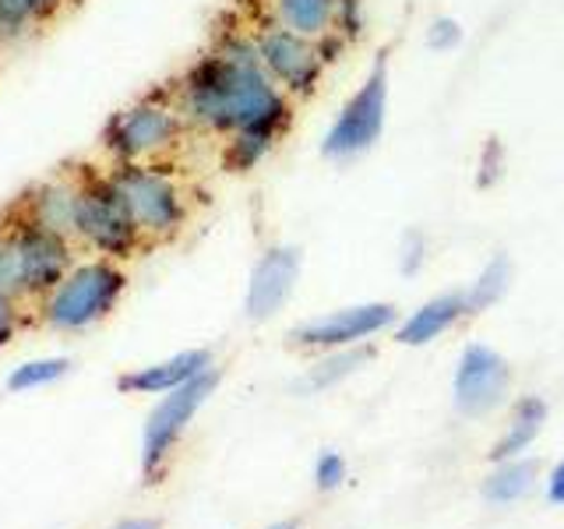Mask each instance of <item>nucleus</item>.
I'll list each match as a JSON object with an SVG mask.
<instances>
[{
	"label": "nucleus",
	"mask_w": 564,
	"mask_h": 529,
	"mask_svg": "<svg viewBox=\"0 0 564 529\" xmlns=\"http://www.w3.org/2000/svg\"><path fill=\"white\" fill-rule=\"evenodd\" d=\"M191 131L229 138L247 128H293V99L264 75L254 32L229 29L173 85Z\"/></svg>",
	"instance_id": "f257e3e1"
},
{
	"label": "nucleus",
	"mask_w": 564,
	"mask_h": 529,
	"mask_svg": "<svg viewBox=\"0 0 564 529\" xmlns=\"http://www.w3.org/2000/svg\"><path fill=\"white\" fill-rule=\"evenodd\" d=\"M187 120L181 106L173 99L170 88H155V93L128 102L117 110L99 134V149L110 159V166L120 163H166V159L184 145Z\"/></svg>",
	"instance_id": "f03ea898"
},
{
	"label": "nucleus",
	"mask_w": 564,
	"mask_h": 529,
	"mask_svg": "<svg viewBox=\"0 0 564 529\" xmlns=\"http://www.w3.org/2000/svg\"><path fill=\"white\" fill-rule=\"evenodd\" d=\"M75 240L25 219L0 226V293H8L18 304L25 300L40 304L75 264Z\"/></svg>",
	"instance_id": "7ed1b4c3"
},
{
	"label": "nucleus",
	"mask_w": 564,
	"mask_h": 529,
	"mask_svg": "<svg viewBox=\"0 0 564 529\" xmlns=\"http://www.w3.org/2000/svg\"><path fill=\"white\" fill-rule=\"evenodd\" d=\"M128 293V272L113 258H82L67 269L57 290L40 300V317L53 332H85L106 322Z\"/></svg>",
	"instance_id": "20e7f679"
},
{
	"label": "nucleus",
	"mask_w": 564,
	"mask_h": 529,
	"mask_svg": "<svg viewBox=\"0 0 564 529\" xmlns=\"http://www.w3.org/2000/svg\"><path fill=\"white\" fill-rule=\"evenodd\" d=\"M110 181L128 205L145 244L173 240L191 219V191L166 163H120L110 166Z\"/></svg>",
	"instance_id": "39448f33"
},
{
	"label": "nucleus",
	"mask_w": 564,
	"mask_h": 529,
	"mask_svg": "<svg viewBox=\"0 0 564 529\" xmlns=\"http://www.w3.org/2000/svg\"><path fill=\"white\" fill-rule=\"evenodd\" d=\"M75 244L88 255L128 261L134 258L145 237L138 234L128 205L110 181V173H78V208H75Z\"/></svg>",
	"instance_id": "423d86ee"
},
{
	"label": "nucleus",
	"mask_w": 564,
	"mask_h": 529,
	"mask_svg": "<svg viewBox=\"0 0 564 529\" xmlns=\"http://www.w3.org/2000/svg\"><path fill=\"white\" fill-rule=\"evenodd\" d=\"M384 123H388V57L378 53V61L370 64L367 78L357 85V93L332 117L322 138V155L339 166L357 163V159H364L384 138Z\"/></svg>",
	"instance_id": "0eeeda50"
},
{
	"label": "nucleus",
	"mask_w": 564,
	"mask_h": 529,
	"mask_svg": "<svg viewBox=\"0 0 564 529\" xmlns=\"http://www.w3.org/2000/svg\"><path fill=\"white\" fill-rule=\"evenodd\" d=\"M254 46H258V61L282 93H286L293 102H307L317 88H322L325 78V57L322 46L307 35L290 32L275 22H264L254 29Z\"/></svg>",
	"instance_id": "6e6552de"
},
{
	"label": "nucleus",
	"mask_w": 564,
	"mask_h": 529,
	"mask_svg": "<svg viewBox=\"0 0 564 529\" xmlns=\"http://www.w3.org/2000/svg\"><path fill=\"white\" fill-rule=\"evenodd\" d=\"M216 385H219L216 370H205V375H198L181 388H173V392L159 399V406L145 420V434H141V473H145L149 481H155V476L163 473L166 458L176 449V441L184 438L194 413H198L208 402V396L216 392Z\"/></svg>",
	"instance_id": "1a4fd4ad"
},
{
	"label": "nucleus",
	"mask_w": 564,
	"mask_h": 529,
	"mask_svg": "<svg viewBox=\"0 0 564 529\" xmlns=\"http://www.w3.org/2000/svg\"><path fill=\"white\" fill-rule=\"evenodd\" d=\"M399 311L392 304H357V307H339L328 314L307 317L304 325L293 328V346L300 349H346L360 346L364 339H375L384 328L395 325Z\"/></svg>",
	"instance_id": "9d476101"
},
{
	"label": "nucleus",
	"mask_w": 564,
	"mask_h": 529,
	"mask_svg": "<svg viewBox=\"0 0 564 529\" xmlns=\"http://www.w3.org/2000/svg\"><path fill=\"white\" fill-rule=\"evenodd\" d=\"M455 406L463 417H487L505 402L511 388V367L498 349L473 343L455 367Z\"/></svg>",
	"instance_id": "9b49d317"
},
{
	"label": "nucleus",
	"mask_w": 564,
	"mask_h": 529,
	"mask_svg": "<svg viewBox=\"0 0 564 529\" xmlns=\"http://www.w3.org/2000/svg\"><path fill=\"white\" fill-rule=\"evenodd\" d=\"M300 279V251L290 244H275L269 247L251 269L247 279V300L243 311L251 322H269L282 307L290 304V296L296 290Z\"/></svg>",
	"instance_id": "f8f14e48"
},
{
	"label": "nucleus",
	"mask_w": 564,
	"mask_h": 529,
	"mask_svg": "<svg viewBox=\"0 0 564 529\" xmlns=\"http://www.w3.org/2000/svg\"><path fill=\"white\" fill-rule=\"evenodd\" d=\"M75 208H78V173L50 176L32 184L14 205V219L43 226L50 234L75 240Z\"/></svg>",
	"instance_id": "ddd939ff"
},
{
	"label": "nucleus",
	"mask_w": 564,
	"mask_h": 529,
	"mask_svg": "<svg viewBox=\"0 0 564 529\" xmlns=\"http://www.w3.org/2000/svg\"><path fill=\"white\" fill-rule=\"evenodd\" d=\"M212 370V353L208 349H184L170 360L134 367L128 375L117 378V388L123 396H166L173 388L194 381L198 375Z\"/></svg>",
	"instance_id": "4468645a"
},
{
	"label": "nucleus",
	"mask_w": 564,
	"mask_h": 529,
	"mask_svg": "<svg viewBox=\"0 0 564 529\" xmlns=\"http://www.w3.org/2000/svg\"><path fill=\"white\" fill-rule=\"evenodd\" d=\"M469 314V304H466V290L463 293H441V296H431L427 304H420L405 322L399 325V335L395 339L402 346H427L434 343L437 335H445L458 317Z\"/></svg>",
	"instance_id": "2eb2a0df"
},
{
	"label": "nucleus",
	"mask_w": 564,
	"mask_h": 529,
	"mask_svg": "<svg viewBox=\"0 0 564 529\" xmlns=\"http://www.w3.org/2000/svg\"><path fill=\"white\" fill-rule=\"evenodd\" d=\"M269 22L317 43L339 35V0H269Z\"/></svg>",
	"instance_id": "dca6fc26"
},
{
	"label": "nucleus",
	"mask_w": 564,
	"mask_h": 529,
	"mask_svg": "<svg viewBox=\"0 0 564 529\" xmlns=\"http://www.w3.org/2000/svg\"><path fill=\"white\" fill-rule=\"evenodd\" d=\"M286 134V128H272V123H264V128H247V131H237L223 138V170L229 173H251L258 170L264 159L275 152V145Z\"/></svg>",
	"instance_id": "f3484780"
},
{
	"label": "nucleus",
	"mask_w": 564,
	"mask_h": 529,
	"mask_svg": "<svg viewBox=\"0 0 564 529\" xmlns=\"http://www.w3.org/2000/svg\"><path fill=\"white\" fill-rule=\"evenodd\" d=\"M67 8V0H0V40L22 43Z\"/></svg>",
	"instance_id": "a211bd4d"
},
{
	"label": "nucleus",
	"mask_w": 564,
	"mask_h": 529,
	"mask_svg": "<svg viewBox=\"0 0 564 529\" xmlns=\"http://www.w3.org/2000/svg\"><path fill=\"white\" fill-rule=\"evenodd\" d=\"M543 420H546L543 399H536V396L519 399L516 417H511V428L505 431V438L498 441V449H494L490 455L498 458V463H508V458H516L522 449H529L536 441V434L543 431Z\"/></svg>",
	"instance_id": "6ab92c4d"
},
{
	"label": "nucleus",
	"mask_w": 564,
	"mask_h": 529,
	"mask_svg": "<svg viewBox=\"0 0 564 529\" xmlns=\"http://www.w3.org/2000/svg\"><path fill=\"white\" fill-rule=\"evenodd\" d=\"M508 287H511V261L505 255H494L480 269V276H476L466 287L469 314H480V311L494 307L508 293Z\"/></svg>",
	"instance_id": "aec40b11"
},
{
	"label": "nucleus",
	"mask_w": 564,
	"mask_h": 529,
	"mask_svg": "<svg viewBox=\"0 0 564 529\" xmlns=\"http://www.w3.org/2000/svg\"><path fill=\"white\" fill-rule=\"evenodd\" d=\"M533 481H536V463H533V458H508V463L498 473L487 476L484 494H487L490 501L508 505V501L522 498V494H529Z\"/></svg>",
	"instance_id": "412c9836"
},
{
	"label": "nucleus",
	"mask_w": 564,
	"mask_h": 529,
	"mask_svg": "<svg viewBox=\"0 0 564 529\" xmlns=\"http://www.w3.org/2000/svg\"><path fill=\"white\" fill-rule=\"evenodd\" d=\"M370 360L367 346H346V349H328V357H322L307 375V388H328L335 381H343L346 375H352L360 364Z\"/></svg>",
	"instance_id": "4be33fe9"
},
{
	"label": "nucleus",
	"mask_w": 564,
	"mask_h": 529,
	"mask_svg": "<svg viewBox=\"0 0 564 529\" xmlns=\"http://www.w3.org/2000/svg\"><path fill=\"white\" fill-rule=\"evenodd\" d=\"M70 370L67 357H40V360H25L18 364L8 375V388L11 392H35V388H46L53 381H61Z\"/></svg>",
	"instance_id": "5701e85b"
},
{
	"label": "nucleus",
	"mask_w": 564,
	"mask_h": 529,
	"mask_svg": "<svg viewBox=\"0 0 564 529\" xmlns=\"http://www.w3.org/2000/svg\"><path fill=\"white\" fill-rule=\"evenodd\" d=\"M505 166H508L505 145H501L498 138H490L487 145L480 149V163H476V187H480V191L498 187L501 176H505Z\"/></svg>",
	"instance_id": "b1692460"
},
{
	"label": "nucleus",
	"mask_w": 564,
	"mask_h": 529,
	"mask_svg": "<svg viewBox=\"0 0 564 529\" xmlns=\"http://www.w3.org/2000/svg\"><path fill=\"white\" fill-rule=\"evenodd\" d=\"M466 40V32H463V22L452 14H437L431 18V25H427V46L434 53H455L458 46H463Z\"/></svg>",
	"instance_id": "393cba45"
},
{
	"label": "nucleus",
	"mask_w": 564,
	"mask_h": 529,
	"mask_svg": "<svg viewBox=\"0 0 564 529\" xmlns=\"http://www.w3.org/2000/svg\"><path fill=\"white\" fill-rule=\"evenodd\" d=\"M431 255V244L427 237L420 234V229H410V234L402 237V247H399V269L402 276H416L423 269V261Z\"/></svg>",
	"instance_id": "a878e982"
},
{
	"label": "nucleus",
	"mask_w": 564,
	"mask_h": 529,
	"mask_svg": "<svg viewBox=\"0 0 564 529\" xmlns=\"http://www.w3.org/2000/svg\"><path fill=\"white\" fill-rule=\"evenodd\" d=\"M367 29V4L364 0H339V35L346 43H357Z\"/></svg>",
	"instance_id": "bb28decb"
},
{
	"label": "nucleus",
	"mask_w": 564,
	"mask_h": 529,
	"mask_svg": "<svg viewBox=\"0 0 564 529\" xmlns=\"http://www.w3.org/2000/svg\"><path fill=\"white\" fill-rule=\"evenodd\" d=\"M314 481L322 490H335L343 481H346V463H343V455H335V452H325L322 458H317V466H314Z\"/></svg>",
	"instance_id": "cd10ccee"
},
{
	"label": "nucleus",
	"mask_w": 564,
	"mask_h": 529,
	"mask_svg": "<svg viewBox=\"0 0 564 529\" xmlns=\"http://www.w3.org/2000/svg\"><path fill=\"white\" fill-rule=\"evenodd\" d=\"M14 328H18V300L0 293V335L14 339Z\"/></svg>",
	"instance_id": "c85d7f7f"
},
{
	"label": "nucleus",
	"mask_w": 564,
	"mask_h": 529,
	"mask_svg": "<svg viewBox=\"0 0 564 529\" xmlns=\"http://www.w3.org/2000/svg\"><path fill=\"white\" fill-rule=\"evenodd\" d=\"M546 494H551V501H554V505H564V463L554 466L551 484H546Z\"/></svg>",
	"instance_id": "c756f323"
},
{
	"label": "nucleus",
	"mask_w": 564,
	"mask_h": 529,
	"mask_svg": "<svg viewBox=\"0 0 564 529\" xmlns=\"http://www.w3.org/2000/svg\"><path fill=\"white\" fill-rule=\"evenodd\" d=\"M113 529H159V522L155 519H128V522H120Z\"/></svg>",
	"instance_id": "7c9ffc66"
},
{
	"label": "nucleus",
	"mask_w": 564,
	"mask_h": 529,
	"mask_svg": "<svg viewBox=\"0 0 564 529\" xmlns=\"http://www.w3.org/2000/svg\"><path fill=\"white\" fill-rule=\"evenodd\" d=\"M269 529H293V522H275V526H269Z\"/></svg>",
	"instance_id": "2f4dec72"
},
{
	"label": "nucleus",
	"mask_w": 564,
	"mask_h": 529,
	"mask_svg": "<svg viewBox=\"0 0 564 529\" xmlns=\"http://www.w3.org/2000/svg\"><path fill=\"white\" fill-rule=\"evenodd\" d=\"M11 339H8V335H0V346H8Z\"/></svg>",
	"instance_id": "473e14b6"
},
{
	"label": "nucleus",
	"mask_w": 564,
	"mask_h": 529,
	"mask_svg": "<svg viewBox=\"0 0 564 529\" xmlns=\"http://www.w3.org/2000/svg\"><path fill=\"white\" fill-rule=\"evenodd\" d=\"M0 50H4V40H0Z\"/></svg>",
	"instance_id": "72a5a7b5"
}]
</instances>
